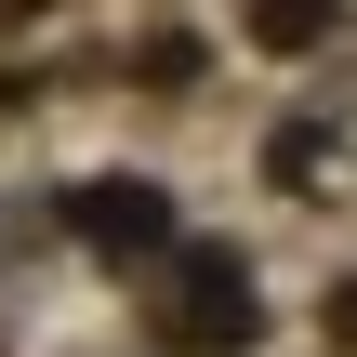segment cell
<instances>
[{
  "label": "cell",
  "instance_id": "obj_1",
  "mask_svg": "<svg viewBox=\"0 0 357 357\" xmlns=\"http://www.w3.org/2000/svg\"><path fill=\"white\" fill-rule=\"evenodd\" d=\"M172 344H252V265L238 252H185V291H172Z\"/></svg>",
  "mask_w": 357,
  "mask_h": 357
},
{
  "label": "cell",
  "instance_id": "obj_2",
  "mask_svg": "<svg viewBox=\"0 0 357 357\" xmlns=\"http://www.w3.org/2000/svg\"><path fill=\"white\" fill-rule=\"evenodd\" d=\"M79 238H106V252H159V238H172V199L132 185V172H106V185H79Z\"/></svg>",
  "mask_w": 357,
  "mask_h": 357
},
{
  "label": "cell",
  "instance_id": "obj_3",
  "mask_svg": "<svg viewBox=\"0 0 357 357\" xmlns=\"http://www.w3.org/2000/svg\"><path fill=\"white\" fill-rule=\"evenodd\" d=\"M331 344H357V291H331Z\"/></svg>",
  "mask_w": 357,
  "mask_h": 357
}]
</instances>
